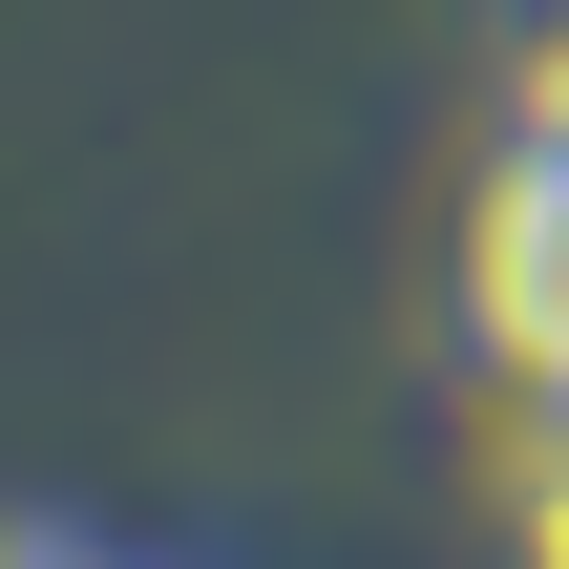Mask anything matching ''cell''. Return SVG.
I'll return each instance as SVG.
<instances>
[{
  "mask_svg": "<svg viewBox=\"0 0 569 569\" xmlns=\"http://www.w3.org/2000/svg\"><path fill=\"white\" fill-rule=\"evenodd\" d=\"M507 569H569V422L528 443V486H507Z\"/></svg>",
  "mask_w": 569,
  "mask_h": 569,
  "instance_id": "cell-1",
  "label": "cell"
},
{
  "mask_svg": "<svg viewBox=\"0 0 569 569\" xmlns=\"http://www.w3.org/2000/svg\"><path fill=\"white\" fill-rule=\"evenodd\" d=\"M42 569H211V549H169V528H63Z\"/></svg>",
  "mask_w": 569,
  "mask_h": 569,
  "instance_id": "cell-2",
  "label": "cell"
},
{
  "mask_svg": "<svg viewBox=\"0 0 569 569\" xmlns=\"http://www.w3.org/2000/svg\"><path fill=\"white\" fill-rule=\"evenodd\" d=\"M63 528H84V507H42V486L0 465V569H42V549H63Z\"/></svg>",
  "mask_w": 569,
  "mask_h": 569,
  "instance_id": "cell-3",
  "label": "cell"
}]
</instances>
